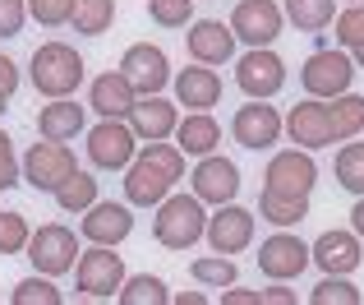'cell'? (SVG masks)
<instances>
[{"label":"cell","instance_id":"obj_1","mask_svg":"<svg viewBox=\"0 0 364 305\" xmlns=\"http://www.w3.org/2000/svg\"><path fill=\"white\" fill-rule=\"evenodd\" d=\"M208 232V213L203 199L189 190V195H166L157 204V217H152V236H157L161 250H189L198 245Z\"/></svg>","mask_w":364,"mask_h":305},{"label":"cell","instance_id":"obj_2","mask_svg":"<svg viewBox=\"0 0 364 305\" xmlns=\"http://www.w3.org/2000/svg\"><path fill=\"white\" fill-rule=\"evenodd\" d=\"M28 74L42 98H74L83 83V56L70 42H42L28 61Z\"/></svg>","mask_w":364,"mask_h":305},{"label":"cell","instance_id":"obj_3","mask_svg":"<svg viewBox=\"0 0 364 305\" xmlns=\"http://www.w3.org/2000/svg\"><path fill=\"white\" fill-rule=\"evenodd\" d=\"M74 278H79V291L88 301H111L129 273H124V259L116 254V245H92V250H79Z\"/></svg>","mask_w":364,"mask_h":305},{"label":"cell","instance_id":"obj_4","mask_svg":"<svg viewBox=\"0 0 364 305\" xmlns=\"http://www.w3.org/2000/svg\"><path fill=\"white\" fill-rule=\"evenodd\" d=\"M23 254L33 259L37 273L60 278V273H70L74 259H79V236H74L65 222H42L33 236H28V250Z\"/></svg>","mask_w":364,"mask_h":305},{"label":"cell","instance_id":"obj_5","mask_svg":"<svg viewBox=\"0 0 364 305\" xmlns=\"http://www.w3.org/2000/svg\"><path fill=\"white\" fill-rule=\"evenodd\" d=\"M300 83H304L309 98L332 102V98H341V93H350V83H355V61H350L346 51H314L300 70Z\"/></svg>","mask_w":364,"mask_h":305},{"label":"cell","instance_id":"obj_6","mask_svg":"<svg viewBox=\"0 0 364 305\" xmlns=\"http://www.w3.org/2000/svg\"><path fill=\"white\" fill-rule=\"evenodd\" d=\"M18 171H23V180H28L33 190H42V195H55V185H60L65 176H74V171H79V162H74V148H70V144L42 139V144H33V148L23 152Z\"/></svg>","mask_w":364,"mask_h":305},{"label":"cell","instance_id":"obj_7","mask_svg":"<svg viewBox=\"0 0 364 305\" xmlns=\"http://www.w3.org/2000/svg\"><path fill=\"white\" fill-rule=\"evenodd\" d=\"M282 130H286V116L277 107H267V98H249L231 116V139L240 148H249V152L272 148L277 139H282Z\"/></svg>","mask_w":364,"mask_h":305},{"label":"cell","instance_id":"obj_8","mask_svg":"<svg viewBox=\"0 0 364 305\" xmlns=\"http://www.w3.org/2000/svg\"><path fill=\"white\" fill-rule=\"evenodd\" d=\"M235 83L245 88V98H277L286 88V61L272 46H249L235 61Z\"/></svg>","mask_w":364,"mask_h":305},{"label":"cell","instance_id":"obj_9","mask_svg":"<svg viewBox=\"0 0 364 305\" xmlns=\"http://www.w3.org/2000/svg\"><path fill=\"white\" fill-rule=\"evenodd\" d=\"M286 28V14L277 0H240L231 9V33L245 46H272Z\"/></svg>","mask_w":364,"mask_h":305},{"label":"cell","instance_id":"obj_10","mask_svg":"<svg viewBox=\"0 0 364 305\" xmlns=\"http://www.w3.org/2000/svg\"><path fill=\"white\" fill-rule=\"evenodd\" d=\"M139 152V139H134L129 120H97L88 130V162L97 171H124Z\"/></svg>","mask_w":364,"mask_h":305},{"label":"cell","instance_id":"obj_11","mask_svg":"<svg viewBox=\"0 0 364 305\" xmlns=\"http://www.w3.org/2000/svg\"><path fill=\"white\" fill-rule=\"evenodd\" d=\"M263 185L282 190V195H314V185H318V162H314L309 148H282L267 162Z\"/></svg>","mask_w":364,"mask_h":305},{"label":"cell","instance_id":"obj_12","mask_svg":"<svg viewBox=\"0 0 364 305\" xmlns=\"http://www.w3.org/2000/svg\"><path fill=\"white\" fill-rule=\"evenodd\" d=\"M171 190H176V176L166 167H157L152 157L134 152V162L124 167V204L129 208H157Z\"/></svg>","mask_w":364,"mask_h":305},{"label":"cell","instance_id":"obj_13","mask_svg":"<svg viewBox=\"0 0 364 305\" xmlns=\"http://www.w3.org/2000/svg\"><path fill=\"white\" fill-rule=\"evenodd\" d=\"M286 135H291V144H295V148H309V152L332 148V144H337V135H332L328 102H318V98L295 102V107L286 111Z\"/></svg>","mask_w":364,"mask_h":305},{"label":"cell","instance_id":"obj_14","mask_svg":"<svg viewBox=\"0 0 364 305\" xmlns=\"http://www.w3.org/2000/svg\"><path fill=\"white\" fill-rule=\"evenodd\" d=\"M189 185H194V195L203 199V204L222 208V204H231V199L240 195V167H235L231 157H222V152H208V157H198Z\"/></svg>","mask_w":364,"mask_h":305},{"label":"cell","instance_id":"obj_15","mask_svg":"<svg viewBox=\"0 0 364 305\" xmlns=\"http://www.w3.org/2000/svg\"><path fill=\"white\" fill-rule=\"evenodd\" d=\"M120 70L129 74V83H134V93H139V98L161 93L171 83V61H166V51H161L157 42H134L129 51L120 56Z\"/></svg>","mask_w":364,"mask_h":305},{"label":"cell","instance_id":"obj_16","mask_svg":"<svg viewBox=\"0 0 364 305\" xmlns=\"http://www.w3.org/2000/svg\"><path fill=\"white\" fill-rule=\"evenodd\" d=\"M258 269H263L272 282H291V278H300V273L309 269V245L282 227L277 236H267V241L258 245Z\"/></svg>","mask_w":364,"mask_h":305},{"label":"cell","instance_id":"obj_17","mask_svg":"<svg viewBox=\"0 0 364 305\" xmlns=\"http://www.w3.org/2000/svg\"><path fill=\"white\" fill-rule=\"evenodd\" d=\"M203 236H208V245H213V254H240V250L254 245V213L231 199V204H222L208 217Z\"/></svg>","mask_w":364,"mask_h":305},{"label":"cell","instance_id":"obj_18","mask_svg":"<svg viewBox=\"0 0 364 305\" xmlns=\"http://www.w3.org/2000/svg\"><path fill=\"white\" fill-rule=\"evenodd\" d=\"M79 236L92 245H120L134 236V213L129 204H111V199H97L92 208H83V222H79Z\"/></svg>","mask_w":364,"mask_h":305},{"label":"cell","instance_id":"obj_19","mask_svg":"<svg viewBox=\"0 0 364 305\" xmlns=\"http://www.w3.org/2000/svg\"><path fill=\"white\" fill-rule=\"evenodd\" d=\"M129 130H134V139H143V144H152V139H171L176 135V125H180V107L176 102H166L161 93H148V98H134V107H129Z\"/></svg>","mask_w":364,"mask_h":305},{"label":"cell","instance_id":"obj_20","mask_svg":"<svg viewBox=\"0 0 364 305\" xmlns=\"http://www.w3.org/2000/svg\"><path fill=\"white\" fill-rule=\"evenodd\" d=\"M309 264H318L323 273H341V278H350V273L364 264V245L355 232H323L318 241L309 245Z\"/></svg>","mask_w":364,"mask_h":305},{"label":"cell","instance_id":"obj_21","mask_svg":"<svg viewBox=\"0 0 364 305\" xmlns=\"http://www.w3.org/2000/svg\"><path fill=\"white\" fill-rule=\"evenodd\" d=\"M185 46L198 65H226L235 56V33L222 19H194L185 33Z\"/></svg>","mask_w":364,"mask_h":305},{"label":"cell","instance_id":"obj_22","mask_svg":"<svg viewBox=\"0 0 364 305\" xmlns=\"http://www.w3.org/2000/svg\"><path fill=\"white\" fill-rule=\"evenodd\" d=\"M171 88H176V102L189 111H213L217 102H222V74L213 70V65H189V70L171 74Z\"/></svg>","mask_w":364,"mask_h":305},{"label":"cell","instance_id":"obj_23","mask_svg":"<svg viewBox=\"0 0 364 305\" xmlns=\"http://www.w3.org/2000/svg\"><path fill=\"white\" fill-rule=\"evenodd\" d=\"M134 83H129V74L124 70H107V74H97L92 79V88H88V107L97 111L102 120H124L129 116V107H134Z\"/></svg>","mask_w":364,"mask_h":305},{"label":"cell","instance_id":"obj_24","mask_svg":"<svg viewBox=\"0 0 364 305\" xmlns=\"http://www.w3.org/2000/svg\"><path fill=\"white\" fill-rule=\"evenodd\" d=\"M83 111L74 98H51L42 111H37V135L42 139H55V144H70L74 135H83Z\"/></svg>","mask_w":364,"mask_h":305},{"label":"cell","instance_id":"obj_25","mask_svg":"<svg viewBox=\"0 0 364 305\" xmlns=\"http://www.w3.org/2000/svg\"><path fill=\"white\" fill-rule=\"evenodd\" d=\"M176 144L185 157H208V152H217V144H222V125L213 120V111H189L176 125Z\"/></svg>","mask_w":364,"mask_h":305},{"label":"cell","instance_id":"obj_26","mask_svg":"<svg viewBox=\"0 0 364 305\" xmlns=\"http://www.w3.org/2000/svg\"><path fill=\"white\" fill-rule=\"evenodd\" d=\"M258 217L272 227H300L309 217V195H282V190H267L258 195Z\"/></svg>","mask_w":364,"mask_h":305},{"label":"cell","instance_id":"obj_27","mask_svg":"<svg viewBox=\"0 0 364 305\" xmlns=\"http://www.w3.org/2000/svg\"><path fill=\"white\" fill-rule=\"evenodd\" d=\"M282 14L295 24V33H323L337 19V0H286Z\"/></svg>","mask_w":364,"mask_h":305},{"label":"cell","instance_id":"obj_28","mask_svg":"<svg viewBox=\"0 0 364 305\" xmlns=\"http://www.w3.org/2000/svg\"><path fill=\"white\" fill-rule=\"evenodd\" d=\"M70 24H74V33H83V37L111 33V24H116V0H74Z\"/></svg>","mask_w":364,"mask_h":305},{"label":"cell","instance_id":"obj_29","mask_svg":"<svg viewBox=\"0 0 364 305\" xmlns=\"http://www.w3.org/2000/svg\"><path fill=\"white\" fill-rule=\"evenodd\" d=\"M328 116H332V135H337V144H346V139H355L364 130V98H360V93H341V98L328 102Z\"/></svg>","mask_w":364,"mask_h":305},{"label":"cell","instance_id":"obj_30","mask_svg":"<svg viewBox=\"0 0 364 305\" xmlns=\"http://www.w3.org/2000/svg\"><path fill=\"white\" fill-rule=\"evenodd\" d=\"M189 278H194L198 287L222 291V287H231V282L240 278V269H235V259H231V254H203V259H194V264H189Z\"/></svg>","mask_w":364,"mask_h":305},{"label":"cell","instance_id":"obj_31","mask_svg":"<svg viewBox=\"0 0 364 305\" xmlns=\"http://www.w3.org/2000/svg\"><path fill=\"white\" fill-rule=\"evenodd\" d=\"M120 305H166L171 291L166 282L157 278V273H134V278H124V287L116 291Z\"/></svg>","mask_w":364,"mask_h":305},{"label":"cell","instance_id":"obj_32","mask_svg":"<svg viewBox=\"0 0 364 305\" xmlns=\"http://www.w3.org/2000/svg\"><path fill=\"white\" fill-rule=\"evenodd\" d=\"M55 204H60L65 213H83V208H92V204H97V180H92L88 171L65 176L60 185H55Z\"/></svg>","mask_w":364,"mask_h":305},{"label":"cell","instance_id":"obj_33","mask_svg":"<svg viewBox=\"0 0 364 305\" xmlns=\"http://www.w3.org/2000/svg\"><path fill=\"white\" fill-rule=\"evenodd\" d=\"M337 185L350 195H364V144H341L337 152Z\"/></svg>","mask_w":364,"mask_h":305},{"label":"cell","instance_id":"obj_34","mask_svg":"<svg viewBox=\"0 0 364 305\" xmlns=\"http://www.w3.org/2000/svg\"><path fill=\"white\" fill-rule=\"evenodd\" d=\"M9 301L14 305H60L65 296H60V287H55L46 273H37V278H23L14 291H9Z\"/></svg>","mask_w":364,"mask_h":305},{"label":"cell","instance_id":"obj_35","mask_svg":"<svg viewBox=\"0 0 364 305\" xmlns=\"http://www.w3.org/2000/svg\"><path fill=\"white\" fill-rule=\"evenodd\" d=\"M314 305H360V287H350L341 273H323V282L309 291Z\"/></svg>","mask_w":364,"mask_h":305},{"label":"cell","instance_id":"obj_36","mask_svg":"<svg viewBox=\"0 0 364 305\" xmlns=\"http://www.w3.org/2000/svg\"><path fill=\"white\" fill-rule=\"evenodd\" d=\"M148 19L157 28H185L194 24V0H148Z\"/></svg>","mask_w":364,"mask_h":305},{"label":"cell","instance_id":"obj_37","mask_svg":"<svg viewBox=\"0 0 364 305\" xmlns=\"http://www.w3.org/2000/svg\"><path fill=\"white\" fill-rule=\"evenodd\" d=\"M28 236H33V227L23 213H0V254H23Z\"/></svg>","mask_w":364,"mask_h":305},{"label":"cell","instance_id":"obj_38","mask_svg":"<svg viewBox=\"0 0 364 305\" xmlns=\"http://www.w3.org/2000/svg\"><path fill=\"white\" fill-rule=\"evenodd\" d=\"M332 28H337V42L346 46V51L364 46V5H346L337 19H332Z\"/></svg>","mask_w":364,"mask_h":305},{"label":"cell","instance_id":"obj_39","mask_svg":"<svg viewBox=\"0 0 364 305\" xmlns=\"http://www.w3.org/2000/svg\"><path fill=\"white\" fill-rule=\"evenodd\" d=\"M70 9H74V0H28V14L42 28H65L70 24Z\"/></svg>","mask_w":364,"mask_h":305},{"label":"cell","instance_id":"obj_40","mask_svg":"<svg viewBox=\"0 0 364 305\" xmlns=\"http://www.w3.org/2000/svg\"><path fill=\"white\" fill-rule=\"evenodd\" d=\"M28 24V0H0V37H18Z\"/></svg>","mask_w":364,"mask_h":305},{"label":"cell","instance_id":"obj_41","mask_svg":"<svg viewBox=\"0 0 364 305\" xmlns=\"http://www.w3.org/2000/svg\"><path fill=\"white\" fill-rule=\"evenodd\" d=\"M18 176H23V171H18V157H14V139L0 130V190H14Z\"/></svg>","mask_w":364,"mask_h":305},{"label":"cell","instance_id":"obj_42","mask_svg":"<svg viewBox=\"0 0 364 305\" xmlns=\"http://www.w3.org/2000/svg\"><path fill=\"white\" fill-rule=\"evenodd\" d=\"M258 305H295V291L286 282H272V287L258 291Z\"/></svg>","mask_w":364,"mask_h":305},{"label":"cell","instance_id":"obj_43","mask_svg":"<svg viewBox=\"0 0 364 305\" xmlns=\"http://www.w3.org/2000/svg\"><path fill=\"white\" fill-rule=\"evenodd\" d=\"M14 88H18V65L9 61V56H0V93L14 98Z\"/></svg>","mask_w":364,"mask_h":305},{"label":"cell","instance_id":"obj_44","mask_svg":"<svg viewBox=\"0 0 364 305\" xmlns=\"http://www.w3.org/2000/svg\"><path fill=\"white\" fill-rule=\"evenodd\" d=\"M222 305H258V291H249V287H235V282H231V287L222 291Z\"/></svg>","mask_w":364,"mask_h":305},{"label":"cell","instance_id":"obj_45","mask_svg":"<svg viewBox=\"0 0 364 305\" xmlns=\"http://www.w3.org/2000/svg\"><path fill=\"white\" fill-rule=\"evenodd\" d=\"M350 232L364 241V195H355V208H350Z\"/></svg>","mask_w":364,"mask_h":305},{"label":"cell","instance_id":"obj_46","mask_svg":"<svg viewBox=\"0 0 364 305\" xmlns=\"http://www.w3.org/2000/svg\"><path fill=\"white\" fill-rule=\"evenodd\" d=\"M171 301H176V305H203L208 296H203V291H180V296H171Z\"/></svg>","mask_w":364,"mask_h":305},{"label":"cell","instance_id":"obj_47","mask_svg":"<svg viewBox=\"0 0 364 305\" xmlns=\"http://www.w3.org/2000/svg\"><path fill=\"white\" fill-rule=\"evenodd\" d=\"M350 61H355L360 70H364V46H355V51H350Z\"/></svg>","mask_w":364,"mask_h":305},{"label":"cell","instance_id":"obj_48","mask_svg":"<svg viewBox=\"0 0 364 305\" xmlns=\"http://www.w3.org/2000/svg\"><path fill=\"white\" fill-rule=\"evenodd\" d=\"M5 102H9V98H5V93H0V111H5Z\"/></svg>","mask_w":364,"mask_h":305},{"label":"cell","instance_id":"obj_49","mask_svg":"<svg viewBox=\"0 0 364 305\" xmlns=\"http://www.w3.org/2000/svg\"><path fill=\"white\" fill-rule=\"evenodd\" d=\"M346 5H364V0H346Z\"/></svg>","mask_w":364,"mask_h":305}]
</instances>
